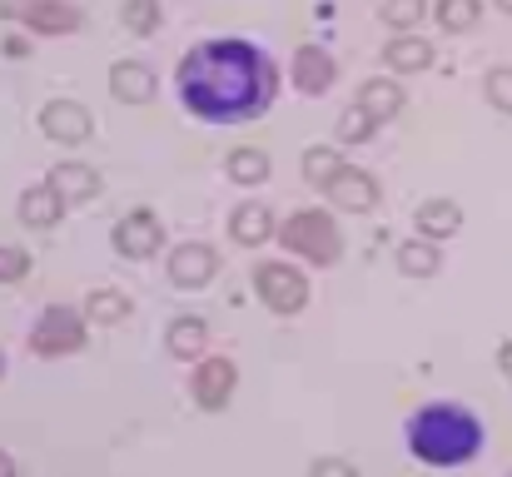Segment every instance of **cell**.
<instances>
[{
	"label": "cell",
	"mask_w": 512,
	"mask_h": 477,
	"mask_svg": "<svg viewBox=\"0 0 512 477\" xmlns=\"http://www.w3.org/2000/svg\"><path fill=\"white\" fill-rule=\"evenodd\" d=\"M50 189H55L60 199H70V204H85V199H95L100 174L85 169V164H55V169H50Z\"/></svg>",
	"instance_id": "cell-11"
},
{
	"label": "cell",
	"mask_w": 512,
	"mask_h": 477,
	"mask_svg": "<svg viewBox=\"0 0 512 477\" xmlns=\"http://www.w3.org/2000/svg\"><path fill=\"white\" fill-rule=\"evenodd\" d=\"M170 279L179 289H199V284H209L214 279V254L204 249V244H184V249H174L170 254Z\"/></svg>",
	"instance_id": "cell-10"
},
{
	"label": "cell",
	"mask_w": 512,
	"mask_h": 477,
	"mask_svg": "<svg viewBox=\"0 0 512 477\" xmlns=\"http://www.w3.org/2000/svg\"><path fill=\"white\" fill-rule=\"evenodd\" d=\"M398 105H403V95H398V85H388V80H373L368 90H363V115L368 120H388V115H398Z\"/></svg>",
	"instance_id": "cell-18"
},
{
	"label": "cell",
	"mask_w": 512,
	"mask_h": 477,
	"mask_svg": "<svg viewBox=\"0 0 512 477\" xmlns=\"http://www.w3.org/2000/svg\"><path fill=\"white\" fill-rule=\"evenodd\" d=\"M0 373H5V353H0Z\"/></svg>",
	"instance_id": "cell-34"
},
{
	"label": "cell",
	"mask_w": 512,
	"mask_h": 477,
	"mask_svg": "<svg viewBox=\"0 0 512 477\" xmlns=\"http://www.w3.org/2000/svg\"><path fill=\"white\" fill-rule=\"evenodd\" d=\"M508 477H512V473H508Z\"/></svg>",
	"instance_id": "cell-36"
},
{
	"label": "cell",
	"mask_w": 512,
	"mask_h": 477,
	"mask_svg": "<svg viewBox=\"0 0 512 477\" xmlns=\"http://www.w3.org/2000/svg\"><path fill=\"white\" fill-rule=\"evenodd\" d=\"M324 189H329V199H334L339 209H348V214H363V209L378 204V184H373L363 169H348V164H343Z\"/></svg>",
	"instance_id": "cell-8"
},
{
	"label": "cell",
	"mask_w": 512,
	"mask_h": 477,
	"mask_svg": "<svg viewBox=\"0 0 512 477\" xmlns=\"http://www.w3.org/2000/svg\"><path fill=\"white\" fill-rule=\"evenodd\" d=\"M174 80H179L184 110L209 120V125L259 120L279 95L274 60L249 40H204V45H194L179 60Z\"/></svg>",
	"instance_id": "cell-1"
},
{
	"label": "cell",
	"mask_w": 512,
	"mask_h": 477,
	"mask_svg": "<svg viewBox=\"0 0 512 477\" xmlns=\"http://www.w3.org/2000/svg\"><path fill=\"white\" fill-rule=\"evenodd\" d=\"M254 289L274 314H299L309 304V279L289 264H259L254 269Z\"/></svg>",
	"instance_id": "cell-4"
},
{
	"label": "cell",
	"mask_w": 512,
	"mask_h": 477,
	"mask_svg": "<svg viewBox=\"0 0 512 477\" xmlns=\"http://www.w3.org/2000/svg\"><path fill=\"white\" fill-rule=\"evenodd\" d=\"M60 209H65V199H60L50 184H40V189H25V194H20V219H25L30 229H50V224L60 219Z\"/></svg>",
	"instance_id": "cell-13"
},
{
	"label": "cell",
	"mask_w": 512,
	"mask_h": 477,
	"mask_svg": "<svg viewBox=\"0 0 512 477\" xmlns=\"http://www.w3.org/2000/svg\"><path fill=\"white\" fill-rule=\"evenodd\" d=\"M339 169H343V159L334 155V150H309V155H304V179H309V184H319V189H324Z\"/></svg>",
	"instance_id": "cell-22"
},
{
	"label": "cell",
	"mask_w": 512,
	"mask_h": 477,
	"mask_svg": "<svg viewBox=\"0 0 512 477\" xmlns=\"http://www.w3.org/2000/svg\"><path fill=\"white\" fill-rule=\"evenodd\" d=\"M388 60H393L398 70H418V65H428V45H423V40H398V45L388 50Z\"/></svg>",
	"instance_id": "cell-23"
},
{
	"label": "cell",
	"mask_w": 512,
	"mask_h": 477,
	"mask_svg": "<svg viewBox=\"0 0 512 477\" xmlns=\"http://www.w3.org/2000/svg\"><path fill=\"white\" fill-rule=\"evenodd\" d=\"M329 80H334V65H329L319 50H304V55H299V90L319 95V90H329Z\"/></svg>",
	"instance_id": "cell-20"
},
{
	"label": "cell",
	"mask_w": 512,
	"mask_h": 477,
	"mask_svg": "<svg viewBox=\"0 0 512 477\" xmlns=\"http://www.w3.org/2000/svg\"><path fill=\"white\" fill-rule=\"evenodd\" d=\"M234 383H239V373H234L229 358H204L199 373H194V403L209 408V413H219L234 398Z\"/></svg>",
	"instance_id": "cell-6"
},
{
	"label": "cell",
	"mask_w": 512,
	"mask_h": 477,
	"mask_svg": "<svg viewBox=\"0 0 512 477\" xmlns=\"http://www.w3.org/2000/svg\"><path fill=\"white\" fill-rule=\"evenodd\" d=\"M458 224H463V209H458L453 199H428V204L418 209V234H423V239H453Z\"/></svg>",
	"instance_id": "cell-12"
},
{
	"label": "cell",
	"mask_w": 512,
	"mask_h": 477,
	"mask_svg": "<svg viewBox=\"0 0 512 477\" xmlns=\"http://www.w3.org/2000/svg\"><path fill=\"white\" fill-rule=\"evenodd\" d=\"M229 229H234V239H239V244H249V249H254V244H264V239L274 234V219H269V209H264V204H244V209L234 214V224H229Z\"/></svg>",
	"instance_id": "cell-14"
},
{
	"label": "cell",
	"mask_w": 512,
	"mask_h": 477,
	"mask_svg": "<svg viewBox=\"0 0 512 477\" xmlns=\"http://www.w3.org/2000/svg\"><path fill=\"white\" fill-rule=\"evenodd\" d=\"M498 363H503V373L512 378V343H503V353H498Z\"/></svg>",
	"instance_id": "cell-32"
},
{
	"label": "cell",
	"mask_w": 512,
	"mask_h": 477,
	"mask_svg": "<svg viewBox=\"0 0 512 477\" xmlns=\"http://www.w3.org/2000/svg\"><path fill=\"white\" fill-rule=\"evenodd\" d=\"M85 343V323L70 314V309H45L40 323H35V333H30V348L40 353V358H60V353H75Z\"/></svg>",
	"instance_id": "cell-5"
},
{
	"label": "cell",
	"mask_w": 512,
	"mask_h": 477,
	"mask_svg": "<svg viewBox=\"0 0 512 477\" xmlns=\"http://www.w3.org/2000/svg\"><path fill=\"white\" fill-rule=\"evenodd\" d=\"M85 314L100 318V323H120V318H130V299L115 294V289H95L90 304H85Z\"/></svg>",
	"instance_id": "cell-21"
},
{
	"label": "cell",
	"mask_w": 512,
	"mask_h": 477,
	"mask_svg": "<svg viewBox=\"0 0 512 477\" xmlns=\"http://www.w3.org/2000/svg\"><path fill=\"white\" fill-rule=\"evenodd\" d=\"M368 135H373V120H368L363 110H353V115L339 120V140H348V145H358V140H368Z\"/></svg>",
	"instance_id": "cell-25"
},
{
	"label": "cell",
	"mask_w": 512,
	"mask_h": 477,
	"mask_svg": "<svg viewBox=\"0 0 512 477\" xmlns=\"http://www.w3.org/2000/svg\"><path fill=\"white\" fill-rule=\"evenodd\" d=\"M408 448H413V458L428 463V468H463V463L478 458L483 428H478L473 413L448 408V403H433V408L413 413V423H408Z\"/></svg>",
	"instance_id": "cell-2"
},
{
	"label": "cell",
	"mask_w": 512,
	"mask_h": 477,
	"mask_svg": "<svg viewBox=\"0 0 512 477\" xmlns=\"http://www.w3.org/2000/svg\"><path fill=\"white\" fill-rule=\"evenodd\" d=\"M160 219L155 214H130V219H120L115 224V249L125 254V259H150L155 249H160Z\"/></svg>",
	"instance_id": "cell-7"
},
{
	"label": "cell",
	"mask_w": 512,
	"mask_h": 477,
	"mask_svg": "<svg viewBox=\"0 0 512 477\" xmlns=\"http://www.w3.org/2000/svg\"><path fill=\"white\" fill-rule=\"evenodd\" d=\"M30 20H35L40 30H65V25H75V10H60V5H35V10H30Z\"/></svg>",
	"instance_id": "cell-24"
},
{
	"label": "cell",
	"mask_w": 512,
	"mask_h": 477,
	"mask_svg": "<svg viewBox=\"0 0 512 477\" xmlns=\"http://www.w3.org/2000/svg\"><path fill=\"white\" fill-rule=\"evenodd\" d=\"M170 353L174 358H199V348H204V318H174L170 323Z\"/></svg>",
	"instance_id": "cell-16"
},
{
	"label": "cell",
	"mask_w": 512,
	"mask_h": 477,
	"mask_svg": "<svg viewBox=\"0 0 512 477\" xmlns=\"http://www.w3.org/2000/svg\"><path fill=\"white\" fill-rule=\"evenodd\" d=\"M115 95L130 100V105H140V100L155 95V75H150L145 65H120V70H115Z\"/></svg>",
	"instance_id": "cell-17"
},
{
	"label": "cell",
	"mask_w": 512,
	"mask_h": 477,
	"mask_svg": "<svg viewBox=\"0 0 512 477\" xmlns=\"http://www.w3.org/2000/svg\"><path fill=\"white\" fill-rule=\"evenodd\" d=\"M473 15H478L473 0H448V5H443V20H448L453 30H458V25H473Z\"/></svg>",
	"instance_id": "cell-28"
},
{
	"label": "cell",
	"mask_w": 512,
	"mask_h": 477,
	"mask_svg": "<svg viewBox=\"0 0 512 477\" xmlns=\"http://www.w3.org/2000/svg\"><path fill=\"white\" fill-rule=\"evenodd\" d=\"M130 25H135V30H150V25H155V5H145V0L130 5Z\"/></svg>",
	"instance_id": "cell-30"
},
{
	"label": "cell",
	"mask_w": 512,
	"mask_h": 477,
	"mask_svg": "<svg viewBox=\"0 0 512 477\" xmlns=\"http://www.w3.org/2000/svg\"><path fill=\"white\" fill-rule=\"evenodd\" d=\"M309 477H358V473H353L343 458H324V463H314V473Z\"/></svg>",
	"instance_id": "cell-29"
},
{
	"label": "cell",
	"mask_w": 512,
	"mask_h": 477,
	"mask_svg": "<svg viewBox=\"0 0 512 477\" xmlns=\"http://www.w3.org/2000/svg\"><path fill=\"white\" fill-rule=\"evenodd\" d=\"M398 269H403L408 279L438 274V249H433V239H408V244L398 249Z\"/></svg>",
	"instance_id": "cell-15"
},
{
	"label": "cell",
	"mask_w": 512,
	"mask_h": 477,
	"mask_svg": "<svg viewBox=\"0 0 512 477\" xmlns=\"http://www.w3.org/2000/svg\"><path fill=\"white\" fill-rule=\"evenodd\" d=\"M388 15H393V20H413V15H418V0H393Z\"/></svg>",
	"instance_id": "cell-31"
},
{
	"label": "cell",
	"mask_w": 512,
	"mask_h": 477,
	"mask_svg": "<svg viewBox=\"0 0 512 477\" xmlns=\"http://www.w3.org/2000/svg\"><path fill=\"white\" fill-rule=\"evenodd\" d=\"M229 179H234V184H264V179H269V155H259V150H234V155H229Z\"/></svg>",
	"instance_id": "cell-19"
},
{
	"label": "cell",
	"mask_w": 512,
	"mask_h": 477,
	"mask_svg": "<svg viewBox=\"0 0 512 477\" xmlns=\"http://www.w3.org/2000/svg\"><path fill=\"white\" fill-rule=\"evenodd\" d=\"M284 249L309 259V264H334L339 259V229L329 214H294L284 229H279Z\"/></svg>",
	"instance_id": "cell-3"
},
{
	"label": "cell",
	"mask_w": 512,
	"mask_h": 477,
	"mask_svg": "<svg viewBox=\"0 0 512 477\" xmlns=\"http://www.w3.org/2000/svg\"><path fill=\"white\" fill-rule=\"evenodd\" d=\"M503 5H512V0H503Z\"/></svg>",
	"instance_id": "cell-35"
},
{
	"label": "cell",
	"mask_w": 512,
	"mask_h": 477,
	"mask_svg": "<svg viewBox=\"0 0 512 477\" xmlns=\"http://www.w3.org/2000/svg\"><path fill=\"white\" fill-rule=\"evenodd\" d=\"M25 269H30V259H25L20 249H0V284H15V279H25Z\"/></svg>",
	"instance_id": "cell-26"
},
{
	"label": "cell",
	"mask_w": 512,
	"mask_h": 477,
	"mask_svg": "<svg viewBox=\"0 0 512 477\" xmlns=\"http://www.w3.org/2000/svg\"><path fill=\"white\" fill-rule=\"evenodd\" d=\"M40 125H45V135H50V140H60V145H80V140L90 135V115H85L80 105H65V100L45 105Z\"/></svg>",
	"instance_id": "cell-9"
},
{
	"label": "cell",
	"mask_w": 512,
	"mask_h": 477,
	"mask_svg": "<svg viewBox=\"0 0 512 477\" xmlns=\"http://www.w3.org/2000/svg\"><path fill=\"white\" fill-rule=\"evenodd\" d=\"M0 477H15V463H10L5 453H0Z\"/></svg>",
	"instance_id": "cell-33"
},
{
	"label": "cell",
	"mask_w": 512,
	"mask_h": 477,
	"mask_svg": "<svg viewBox=\"0 0 512 477\" xmlns=\"http://www.w3.org/2000/svg\"><path fill=\"white\" fill-rule=\"evenodd\" d=\"M488 100H493L498 110H508L512 115V70H498V75L488 80Z\"/></svg>",
	"instance_id": "cell-27"
}]
</instances>
